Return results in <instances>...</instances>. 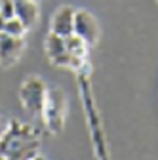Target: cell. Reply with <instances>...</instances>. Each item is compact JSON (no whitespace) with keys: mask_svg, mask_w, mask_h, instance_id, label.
I'll use <instances>...</instances> for the list:
<instances>
[{"mask_svg":"<svg viewBox=\"0 0 158 160\" xmlns=\"http://www.w3.org/2000/svg\"><path fill=\"white\" fill-rule=\"evenodd\" d=\"M0 13H2L6 19H12V17H15L13 0H4V2H2V8H0Z\"/></svg>","mask_w":158,"mask_h":160,"instance_id":"obj_11","label":"cell"},{"mask_svg":"<svg viewBox=\"0 0 158 160\" xmlns=\"http://www.w3.org/2000/svg\"><path fill=\"white\" fill-rule=\"evenodd\" d=\"M40 135L38 130L12 120L0 135V158L2 160H31L38 154Z\"/></svg>","mask_w":158,"mask_h":160,"instance_id":"obj_1","label":"cell"},{"mask_svg":"<svg viewBox=\"0 0 158 160\" xmlns=\"http://www.w3.org/2000/svg\"><path fill=\"white\" fill-rule=\"evenodd\" d=\"M46 93H48V88L44 84V80L38 78V76L25 78L21 88H19V99H21V105L29 112H32V114L42 112L44 101H46Z\"/></svg>","mask_w":158,"mask_h":160,"instance_id":"obj_3","label":"cell"},{"mask_svg":"<svg viewBox=\"0 0 158 160\" xmlns=\"http://www.w3.org/2000/svg\"><path fill=\"white\" fill-rule=\"evenodd\" d=\"M74 13L72 6H61L52 17V32L59 36H69L74 32Z\"/></svg>","mask_w":158,"mask_h":160,"instance_id":"obj_7","label":"cell"},{"mask_svg":"<svg viewBox=\"0 0 158 160\" xmlns=\"http://www.w3.org/2000/svg\"><path fill=\"white\" fill-rule=\"evenodd\" d=\"M2 132H4V122H2V116H0V135H2Z\"/></svg>","mask_w":158,"mask_h":160,"instance_id":"obj_14","label":"cell"},{"mask_svg":"<svg viewBox=\"0 0 158 160\" xmlns=\"http://www.w3.org/2000/svg\"><path fill=\"white\" fill-rule=\"evenodd\" d=\"M31 160H46V158H44V156H42V154H36V156H32V158H31Z\"/></svg>","mask_w":158,"mask_h":160,"instance_id":"obj_13","label":"cell"},{"mask_svg":"<svg viewBox=\"0 0 158 160\" xmlns=\"http://www.w3.org/2000/svg\"><path fill=\"white\" fill-rule=\"evenodd\" d=\"M13 8H15V17L21 19L27 29H31L38 21L36 0H13Z\"/></svg>","mask_w":158,"mask_h":160,"instance_id":"obj_8","label":"cell"},{"mask_svg":"<svg viewBox=\"0 0 158 160\" xmlns=\"http://www.w3.org/2000/svg\"><path fill=\"white\" fill-rule=\"evenodd\" d=\"M65 44H67V50L72 57L76 59H84L86 57V52H88V44H86V40H82L80 36H76L74 32L65 36Z\"/></svg>","mask_w":158,"mask_h":160,"instance_id":"obj_9","label":"cell"},{"mask_svg":"<svg viewBox=\"0 0 158 160\" xmlns=\"http://www.w3.org/2000/svg\"><path fill=\"white\" fill-rule=\"evenodd\" d=\"M23 48H25V42L21 36L0 32V65L6 69L15 65L23 53Z\"/></svg>","mask_w":158,"mask_h":160,"instance_id":"obj_6","label":"cell"},{"mask_svg":"<svg viewBox=\"0 0 158 160\" xmlns=\"http://www.w3.org/2000/svg\"><path fill=\"white\" fill-rule=\"evenodd\" d=\"M36 2H38V0H36Z\"/></svg>","mask_w":158,"mask_h":160,"instance_id":"obj_16","label":"cell"},{"mask_svg":"<svg viewBox=\"0 0 158 160\" xmlns=\"http://www.w3.org/2000/svg\"><path fill=\"white\" fill-rule=\"evenodd\" d=\"M2 2H4V0H0V8H2Z\"/></svg>","mask_w":158,"mask_h":160,"instance_id":"obj_15","label":"cell"},{"mask_svg":"<svg viewBox=\"0 0 158 160\" xmlns=\"http://www.w3.org/2000/svg\"><path fill=\"white\" fill-rule=\"evenodd\" d=\"M74 34L80 36L82 40H86L88 46H93L99 38V25L97 19L84 10H76L74 13Z\"/></svg>","mask_w":158,"mask_h":160,"instance_id":"obj_5","label":"cell"},{"mask_svg":"<svg viewBox=\"0 0 158 160\" xmlns=\"http://www.w3.org/2000/svg\"><path fill=\"white\" fill-rule=\"evenodd\" d=\"M46 53L50 57V61L57 67H72L74 57L69 53L67 44H65V36H59L50 31L46 38Z\"/></svg>","mask_w":158,"mask_h":160,"instance_id":"obj_4","label":"cell"},{"mask_svg":"<svg viewBox=\"0 0 158 160\" xmlns=\"http://www.w3.org/2000/svg\"><path fill=\"white\" fill-rule=\"evenodd\" d=\"M44 124L52 133H61L67 120V97L61 88H48L42 109Z\"/></svg>","mask_w":158,"mask_h":160,"instance_id":"obj_2","label":"cell"},{"mask_svg":"<svg viewBox=\"0 0 158 160\" xmlns=\"http://www.w3.org/2000/svg\"><path fill=\"white\" fill-rule=\"evenodd\" d=\"M27 27L23 25L21 19H17V17H12V19H6V27H4V32L6 34H12V36H21L25 34Z\"/></svg>","mask_w":158,"mask_h":160,"instance_id":"obj_10","label":"cell"},{"mask_svg":"<svg viewBox=\"0 0 158 160\" xmlns=\"http://www.w3.org/2000/svg\"><path fill=\"white\" fill-rule=\"evenodd\" d=\"M4 27H6V17L0 13V32H4Z\"/></svg>","mask_w":158,"mask_h":160,"instance_id":"obj_12","label":"cell"}]
</instances>
